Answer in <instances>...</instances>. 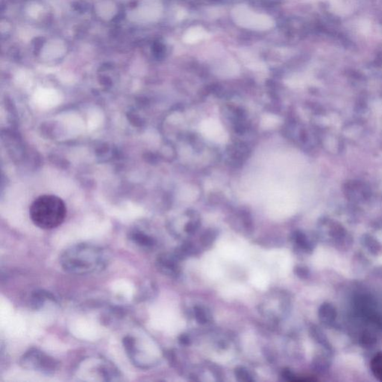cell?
I'll use <instances>...</instances> for the list:
<instances>
[{
  "label": "cell",
  "mask_w": 382,
  "mask_h": 382,
  "mask_svg": "<svg viewBox=\"0 0 382 382\" xmlns=\"http://www.w3.org/2000/svg\"><path fill=\"white\" fill-rule=\"evenodd\" d=\"M109 259L102 247L83 243L67 248L61 255L60 264L68 273L84 276L103 270Z\"/></svg>",
  "instance_id": "6da1fadb"
},
{
  "label": "cell",
  "mask_w": 382,
  "mask_h": 382,
  "mask_svg": "<svg viewBox=\"0 0 382 382\" xmlns=\"http://www.w3.org/2000/svg\"><path fill=\"white\" fill-rule=\"evenodd\" d=\"M32 223L42 229L50 230L61 226L67 216L64 201L55 195H42L35 199L29 209Z\"/></svg>",
  "instance_id": "7a4b0ae2"
},
{
  "label": "cell",
  "mask_w": 382,
  "mask_h": 382,
  "mask_svg": "<svg viewBox=\"0 0 382 382\" xmlns=\"http://www.w3.org/2000/svg\"><path fill=\"white\" fill-rule=\"evenodd\" d=\"M234 23L240 27L252 31H268L275 26L276 22L269 15L257 13L247 5H237L231 11Z\"/></svg>",
  "instance_id": "3957f363"
},
{
  "label": "cell",
  "mask_w": 382,
  "mask_h": 382,
  "mask_svg": "<svg viewBox=\"0 0 382 382\" xmlns=\"http://www.w3.org/2000/svg\"><path fill=\"white\" fill-rule=\"evenodd\" d=\"M19 363L24 369L46 375L54 373L59 366L58 362L53 357L34 348L22 355Z\"/></svg>",
  "instance_id": "277c9868"
},
{
  "label": "cell",
  "mask_w": 382,
  "mask_h": 382,
  "mask_svg": "<svg viewBox=\"0 0 382 382\" xmlns=\"http://www.w3.org/2000/svg\"><path fill=\"white\" fill-rule=\"evenodd\" d=\"M201 132L207 138L217 143H223L227 139L223 128L214 119H208L203 122L201 124Z\"/></svg>",
  "instance_id": "5b68a950"
},
{
  "label": "cell",
  "mask_w": 382,
  "mask_h": 382,
  "mask_svg": "<svg viewBox=\"0 0 382 382\" xmlns=\"http://www.w3.org/2000/svg\"><path fill=\"white\" fill-rule=\"evenodd\" d=\"M157 265H158V269L163 273L172 276V277L178 276L179 272H180L176 260L171 255H162L158 257V260H157Z\"/></svg>",
  "instance_id": "8992f818"
},
{
  "label": "cell",
  "mask_w": 382,
  "mask_h": 382,
  "mask_svg": "<svg viewBox=\"0 0 382 382\" xmlns=\"http://www.w3.org/2000/svg\"><path fill=\"white\" fill-rule=\"evenodd\" d=\"M206 29L201 26H193L187 30L184 35L183 40L185 43L193 44L198 43L207 37Z\"/></svg>",
  "instance_id": "52a82bcc"
},
{
  "label": "cell",
  "mask_w": 382,
  "mask_h": 382,
  "mask_svg": "<svg viewBox=\"0 0 382 382\" xmlns=\"http://www.w3.org/2000/svg\"><path fill=\"white\" fill-rule=\"evenodd\" d=\"M131 240L135 245L142 248H150L155 245V241L153 237L140 231L133 232L131 235Z\"/></svg>",
  "instance_id": "ba28073f"
},
{
  "label": "cell",
  "mask_w": 382,
  "mask_h": 382,
  "mask_svg": "<svg viewBox=\"0 0 382 382\" xmlns=\"http://www.w3.org/2000/svg\"><path fill=\"white\" fill-rule=\"evenodd\" d=\"M48 300L55 301V298L50 293L44 290H38L32 295L31 298V306L34 309H39L44 305Z\"/></svg>",
  "instance_id": "9c48e42d"
},
{
  "label": "cell",
  "mask_w": 382,
  "mask_h": 382,
  "mask_svg": "<svg viewBox=\"0 0 382 382\" xmlns=\"http://www.w3.org/2000/svg\"><path fill=\"white\" fill-rule=\"evenodd\" d=\"M372 373L378 380L382 382V352L377 354L370 363Z\"/></svg>",
  "instance_id": "30bf717a"
},
{
  "label": "cell",
  "mask_w": 382,
  "mask_h": 382,
  "mask_svg": "<svg viewBox=\"0 0 382 382\" xmlns=\"http://www.w3.org/2000/svg\"><path fill=\"white\" fill-rule=\"evenodd\" d=\"M194 316L196 321L200 324H207L210 320V315L209 311L202 307H195Z\"/></svg>",
  "instance_id": "8fae6325"
},
{
  "label": "cell",
  "mask_w": 382,
  "mask_h": 382,
  "mask_svg": "<svg viewBox=\"0 0 382 382\" xmlns=\"http://www.w3.org/2000/svg\"><path fill=\"white\" fill-rule=\"evenodd\" d=\"M235 376L239 382H253L252 375L250 374L248 369L244 367H238L235 369Z\"/></svg>",
  "instance_id": "7c38bea8"
},
{
  "label": "cell",
  "mask_w": 382,
  "mask_h": 382,
  "mask_svg": "<svg viewBox=\"0 0 382 382\" xmlns=\"http://www.w3.org/2000/svg\"><path fill=\"white\" fill-rule=\"evenodd\" d=\"M179 342L182 345H188L190 344V339L186 334H182L179 338Z\"/></svg>",
  "instance_id": "4fadbf2b"
}]
</instances>
